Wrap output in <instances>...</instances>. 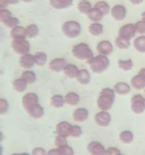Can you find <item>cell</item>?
Listing matches in <instances>:
<instances>
[{"instance_id":"obj_24","label":"cell","mask_w":145,"mask_h":155,"mask_svg":"<svg viewBox=\"0 0 145 155\" xmlns=\"http://www.w3.org/2000/svg\"><path fill=\"white\" fill-rule=\"evenodd\" d=\"M133 47L137 52L145 54V35H137L133 40Z\"/></svg>"},{"instance_id":"obj_43","label":"cell","mask_w":145,"mask_h":155,"mask_svg":"<svg viewBox=\"0 0 145 155\" xmlns=\"http://www.w3.org/2000/svg\"><path fill=\"white\" fill-rule=\"evenodd\" d=\"M59 151L62 155H75V150L71 145H65V147L59 148Z\"/></svg>"},{"instance_id":"obj_37","label":"cell","mask_w":145,"mask_h":155,"mask_svg":"<svg viewBox=\"0 0 145 155\" xmlns=\"http://www.w3.org/2000/svg\"><path fill=\"white\" fill-rule=\"evenodd\" d=\"M25 31H27V38H35L40 33V28L37 24H28L25 27Z\"/></svg>"},{"instance_id":"obj_22","label":"cell","mask_w":145,"mask_h":155,"mask_svg":"<svg viewBox=\"0 0 145 155\" xmlns=\"http://www.w3.org/2000/svg\"><path fill=\"white\" fill-rule=\"evenodd\" d=\"M73 4V0H49V6L55 10H64Z\"/></svg>"},{"instance_id":"obj_48","label":"cell","mask_w":145,"mask_h":155,"mask_svg":"<svg viewBox=\"0 0 145 155\" xmlns=\"http://www.w3.org/2000/svg\"><path fill=\"white\" fill-rule=\"evenodd\" d=\"M131 4H134V6H140V4H142V2L144 0H128Z\"/></svg>"},{"instance_id":"obj_49","label":"cell","mask_w":145,"mask_h":155,"mask_svg":"<svg viewBox=\"0 0 145 155\" xmlns=\"http://www.w3.org/2000/svg\"><path fill=\"white\" fill-rule=\"evenodd\" d=\"M0 6H2V7H7L8 6L7 0H0Z\"/></svg>"},{"instance_id":"obj_53","label":"cell","mask_w":145,"mask_h":155,"mask_svg":"<svg viewBox=\"0 0 145 155\" xmlns=\"http://www.w3.org/2000/svg\"><path fill=\"white\" fill-rule=\"evenodd\" d=\"M3 138H4V135H3V133L0 131V144H2V141H3Z\"/></svg>"},{"instance_id":"obj_1","label":"cell","mask_w":145,"mask_h":155,"mask_svg":"<svg viewBox=\"0 0 145 155\" xmlns=\"http://www.w3.org/2000/svg\"><path fill=\"white\" fill-rule=\"evenodd\" d=\"M116 92H114L113 87H104V89L100 90L99 93V97H97V109L100 111H109L114 104V100H116Z\"/></svg>"},{"instance_id":"obj_7","label":"cell","mask_w":145,"mask_h":155,"mask_svg":"<svg viewBox=\"0 0 145 155\" xmlns=\"http://www.w3.org/2000/svg\"><path fill=\"white\" fill-rule=\"evenodd\" d=\"M118 35L133 41L134 38L137 37V30H135V25H134L133 23H127V24L121 25L120 30H118Z\"/></svg>"},{"instance_id":"obj_12","label":"cell","mask_w":145,"mask_h":155,"mask_svg":"<svg viewBox=\"0 0 145 155\" xmlns=\"http://www.w3.org/2000/svg\"><path fill=\"white\" fill-rule=\"evenodd\" d=\"M37 103H40V97H38V94L34 93V92H27V93H24L23 99H21V104L24 107V110L27 107L32 106V104H37Z\"/></svg>"},{"instance_id":"obj_54","label":"cell","mask_w":145,"mask_h":155,"mask_svg":"<svg viewBox=\"0 0 145 155\" xmlns=\"http://www.w3.org/2000/svg\"><path fill=\"white\" fill-rule=\"evenodd\" d=\"M20 2H23V3H31L32 0H20Z\"/></svg>"},{"instance_id":"obj_8","label":"cell","mask_w":145,"mask_h":155,"mask_svg":"<svg viewBox=\"0 0 145 155\" xmlns=\"http://www.w3.org/2000/svg\"><path fill=\"white\" fill-rule=\"evenodd\" d=\"M110 14L113 17L116 21H123L125 20V17H127V7H125L124 4H114L111 10H110Z\"/></svg>"},{"instance_id":"obj_28","label":"cell","mask_w":145,"mask_h":155,"mask_svg":"<svg viewBox=\"0 0 145 155\" xmlns=\"http://www.w3.org/2000/svg\"><path fill=\"white\" fill-rule=\"evenodd\" d=\"M77 72H79V68L75 64H66V66H65V69H64V74L69 79H76Z\"/></svg>"},{"instance_id":"obj_52","label":"cell","mask_w":145,"mask_h":155,"mask_svg":"<svg viewBox=\"0 0 145 155\" xmlns=\"http://www.w3.org/2000/svg\"><path fill=\"white\" fill-rule=\"evenodd\" d=\"M10 155H31L28 152H16V154H10Z\"/></svg>"},{"instance_id":"obj_30","label":"cell","mask_w":145,"mask_h":155,"mask_svg":"<svg viewBox=\"0 0 145 155\" xmlns=\"http://www.w3.org/2000/svg\"><path fill=\"white\" fill-rule=\"evenodd\" d=\"M20 78H23L28 85H32V83L37 82V74L32 69H23V74H21Z\"/></svg>"},{"instance_id":"obj_44","label":"cell","mask_w":145,"mask_h":155,"mask_svg":"<svg viewBox=\"0 0 145 155\" xmlns=\"http://www.w3.org/2000/svg\"><path fill=\"white\" fill-rule=\"evenodd\" d=\"M120 154V150L117 147H109V148H106V152L104 155H118Z\"/></svg>"},{"instance_id":"obj_38","label":"cell","mask_w":145,"mask_h":155,"mask_svg":"<svg viewBox=\"0 0 145 155\" xmlns=\"http://www.w3.org/2000/svg\"><path fill=\"white\" fill-rule=\"evenodd\" d=\"M103 17L104 16H103V14H101V13L99 12L97 8H94V7H93L92 10L89 12V14H87V18L92 21V23H94V21H100Z\"/></svg>"},{"instance_id":"obj_26","label":"cell","mask_w":145,"mask_h":155,"mask_svg":"<svg viewBox=\"0 0 145 155\" xmlns=\"http://www.w3.org/2000/svg\"><path fill=\"white\" fill-rule=\"evenodd\" d=\"M65 102H66V104H69V106H76V104H79V102H81V96H79V93H76V92H68V93L65 94Z\"/></svg>"},{"instance_id":"obj_31","label":"cell","mask_w":145,"mask_h":155,"mask_svg":"<svg viewBox=\"0 0 145 155\" xmlns=\"http://www.w3.org/2000/svg\"><path fill=\"white\" fill-rule=\"evenodd\" d=\"M66 104V102H65V96H62V94H54L52 97H51V106L54 107V109H62V107Z\"/></svg>"},{"instance_id":"obj_29","label":"cell","mask_w":145,"mask_h":155,"mask_svg":"<svg viewBox=\"0 0 145 155\" xmlns=\"http://www.w3.org/2000/svg\"><path fill=\"white\" fill-rule=\"evenodd\" d=\"M27 86H28V83H27L23 78H17V79L13 81V89L16 90V92L24 93L25 90H27Z\"/></svg>"},{"instance_id":"obj_56","label":"cell","mask_w":145,"mask_h":155,"mask_svg":"<svg viewBox=\"0 0 145 155\" xmlns=\"http://www.w3.org/2000/svg\"><path fill=\"white\" fill-rule=\"evenodd\" d=\"M4 8H6V7H2V6H0V16H2V13H3Z\"/></svg>"},{"instance_id":"obj_18","label":"cell","mask_w":145,"mask_h":155,"mask_svg":"<svg viewBox=\"0 0 145 155\" xmlns=\"http://www.w3.org/2000/svg\"><path fill=\"white\" fill-rule=\"evenodd\" d=\"M72 117L76 123H83L89 118V110L86 107H79V109H76V110L73 111Z\"/></svg>"},{"instance_id":"obj_27","label":"cell","mask_w":145,"mask_h":155,"mask_svg":"<svg viewBox=\"0 0 145 155\" xmlns=\"http://www.w3.org/2000/svg\"><path fill=\"white\" fill-rule=\"evenodd\" d=\"M93 7L97 8V10H99V12H100L103 16H107V14H110V10H111V6H110L107 2H104V0H99V2H96Z\"/></svg>"},{"instance_id":"obj_5","label":"cell","mask_w":145,"mask_h":155,"mask_svg":"<svg viewBox=\"0 0 145 155\" xmlns=\"http://www.w3.org/2000/svg\"><path fill=\"white\" fill-rule=\"evenodd\" d=\"M131 110L135 114H142L145 111V97L141 93H135L131 96Z\"/></svg>"},{"instance_id":"obj_2","label":"cell","mask_w":145,"mask_h":155,"mask_svg":"<svg viewBox=\"0 0 145 155\" xmlns=\"http://www.w3.org/2000/svg\"><path fill=\"white\" fill-rule=\"evenodd\" d=\"M87 62L89 68L92 69L93 74H103L109 69L110 66V59L106 55H93Z\"/></svg>"},{"instance_id":"obj_57","label":"cell","mask_w":145,"mask_h":155,"mask_svg":"<svg viewBox=\"0 0 145 155\" xmlns=\"http://www.w3.org/2000/svg\"><path fill=\"white\" fill-rule=\"evenodd\" d=\"M141 18H142V20H145V12H142V14H141Z\"/></svg>"},{"instance_id":"obj_6","label":"cell","mask_w":145,"mask_h":155,"mask_svg":"<svg viewBox=\"0 0 145 155\" xmlns=\"http://www.w3.org/2000/svg\"><path fill=\"white\" fill-rule=\"evenodd\" d=\"M12 48H13V51L16 54H18V55H25V54H30L31 45H30L27 38H24V40H13Z\"/></svg>"},{"instance_id":"obj_58","label":"cell","mask_w":145,"mask_h":155,"mask_svg":"<svg viewBox=\"0 0 145 155\" xmlns=\"http://www.w3.org/2000/svg\"><path fill=\"white\" fill-rule=\"evenodd\" d=\"M118 155H124V154H121V152H120V154H118Z\"/></svg>"},{"instance_id":"obj_14","label":"cell","mask_w":145,"mask_h":155,"mask_svg":"<svg viewBox=\"0 0 145 155\" xmlns=\"http://www.w3.org/2000/svg\"><path fill=\"white\" fill-rule=\"evenodd\" d=\"M66 59L65 58H54V59H51L48 64L49 69L52 71V72H64L65 66H66Z\"/></svg>"},{"instance_id":"obj_19","label":"cell","mask_w":145,"mask_h":155,"mask_svg":"<svg viewBox=\"0 0 145 155\" xmlns=\"http://www.w3.org/2000/svg\"><path fill=\"white\" fill-rule=\"evenodd\" d=\"M130 85H131V87H133V89L137 90V92H140V90H144L145 89V79L140 74H137V75H134V76L131 78Z\"/></svg>"},{"instance_id":"obj_4","label":"cell","mask_w":145,"mask_h":155,"mask_svg":"<svg viewBox=\"0 0 145 155\" xmlns=\"http://www.w3.org/2000/svg\"><path fill=\"white\" fill-rule=\"evenodd\" d=\"M61 30H62L65 37H68V38H76L82 34V25L76 20L65 21L64 24H62V27H61Z\"/></svg>"},{"instance_id":"obj_45","label":"cell","mask_w":145,"mask_h":155,"mask_svg":"<svg viewBox=\"0 0 145 155\" xmlns=\"http://www.w3.org/2000/svg\"><path fill=\"white\" fill-rule=\"evenodd\" d=\"M12 16H13V14H12V12H10V10H8V8L6 7V8H4V10H3V13H2V16H0V21L3 23L4 20H7L8 17H12Z\"/></svg>"},{"instance_id":"obj_59","label":"cell","mask_w":145,"mask_h":155,"mask_svg":"<svg viewBox=\"0 0 145 155\" xmlns=\"http://www.w3.org/2000/svg\"><path fill=\"white\" fill-rule=\"evenodd\" d=\"M144 94H145V89H144Z\"/></svg>"},{"instance_id":"obj_60","label":"cell","mask_w":145,"mask_h":155,"mask_svg":"<svg viewBox=\"0 0 145 155\" xmlns=\"http://www.w3.org/2000/svg\"><path fill=\"white\" fill-rule=\"evenodd\" d=\"M144 97H145V94H144Z\"/></svg>"},{"instance_id":"obj_33","label":"cell","mask_w":145,"mask_h":155,"mask_svg":"<svg viewBox=\"0 0 145 155\" xmlns=\"http://www.w3.org/2000/svg\"><path fill=\"white\" fill-rule=\"evenodd\" d=\"M117 66H118L121 71H124V72H130V71L134 68V61L133 59H118Z\"/></svg>"},{"instance_id":"obj_10","label":"cell","mask_w":145,"mask_h":155,"mask_svg":"<svg viewBox=\"0 0 145 155\" xmlns=\"http://www.w3.org/2000/svg\"><path fill=\"white\" fill-rule=\"evenodd\" d=\"M94 123L99 127H107L111 123V114L109 111H97L94 114Z\"/></svg>"},{"instance_id":"obj_36","label":"cell","mask_w":145,"mask_h":155,"mask_svg":"<svg viewBox=\"0 0 145 155\" xmlns=\"http://www.w3.org/2000/svg\"><path fill=\"white\" fill-rule=\"evenodd\" d=\"M2 24L4 25V27H7V28H14V27H17V25H20V20L17 18L16 16H12V17H8L7 20H4Z\"/></svg>"},{"instance_id":"obj_9","label":"cell","mask_w":145,"mask_h":155,"mask_svg":"<svg viewBox=\"0 0 145 155\" xmlns=\"http://www.w3.org/2000/svg\"><path fill=\"white\" fill-rule=\"evenodd\" d=\"M96 51L99 55H110V54L114 51V44L111 41L109 40H103V41H99L96 45Z\"/></svg>"},{"instance_id":"obj_23","label":"cell","mask_w":145,"mask_h":155,"mask_svg":"<svg viewBox=\"0 0 145 155\" xmlns=\"http://www.w3.org/2000/svg\"><path fill=\"white\" fill-rule=\"evenodd\" d=\"M71 127H72V124H69L68 121H61V123H58V126H57V135L69 137Z\"/></svg>"},{"instance_id":"obj_17","label":"cell","mask_w":145,"mask_h":155,"mask_svg":"<svg viewBox=\"0 0 145 155\" xmlns=\"http://www.w3.org/2000/svg\"><path fill=\"white\" fill-rule=\"evenodd\" d=\"M87 31L93 37H99V35H101V34L104 33V25L101 24L100 21H94V23H90V24H89Z\"/></svg>"},{"instance_id":"obj_11","label":"cell","mask_w":145,"mask_h":155,"mask_svg":"<svg viewBox=\"0 0 145 155\" xmlns=\"http://www.w3.org/2000/svg\"><path fill=\"white\" fill-rule=\"evenodd\" d=\"M25 111H27V114H28L31 118H34V120H38V118L44 117V113H45L44 107L41 106L40 103H37V104H32V106L27 107Z\"/></svg>"},{"instance_id":"obj_55","label":"cell","mask_w":145,"mask_h":155,"mask_svg":"<svg viewBox=\"0 0 145 155\" xmlns=\"http://www.w3.org/2000/svg\"><path fill=\"white\" fill-rule=\"evenodd\" d=\"M0 155H3V145H0Z\"/></svg>"},{"instance_id":"obj_42","label":"cell","mask_w":145,"mask_h":155,"mask_svg":"<svg viewBox=\"0 0 145 155\" xmlns=\"http://www.w3.org/2000/svg\"><path fill=\"white\" fill-rule=\"evenodd\" d=\"M8 107H10V104H8L7 100L6 99H0V114H6L8 111Z\"/></svg>"},{"instance_id":"obj_50","label":"cell","mask_w":145,"mask_h":155,"mask_svg":"<svg viewBox=\"0 0 145 155\" xmlns=\"http://www.w3.org/2000/svg\"><path fill=\"white\" fill-rule=\"evenodd\" d=\"M7 3H8V6H10V4H13V6H14V4L20 3V0H7Z\"/></svg>"},{"instance_id":"obj_40","label":"cell","mask_w":145,"mask_h":155,"mask_svg":"<svg viewBox=\"0 0 145 155\" xmlns=\"http://www.w3.org/2000/svg\"><path fill=\"white\" fill-rule=\"evenodd\" d=\"M54 144H55V148H62L65 147V145H68V137H62V135H57L55 137V141H54Z\"/></svg>"},{"instance_id":"obj_51","label":"cell","mask_w":145,"mask_h":155,"mask_svg":"<svg viewBox=\"0 0 145 155\" xmlns=\"http://www.w3.org/2000/svg\"><path fill=\"white\" fill-rule=\"evenodd\" d=\"M138 74H140V75H141V76L145 79V66H144V68H141V69H140V72H138Z\"/></svg>"},{"instance_id":"obj_21","label":"cell","mask_w":145,"mask_h":155,"mask_svg":"<svg viewBox=\"0 0 145 155\" xmlns=\"http://www.w3.org/2000/svg\"><path fill=\"white\" fill-rule=\"evenodd\" d=\"M10 37H12V40H24V38H27V31H25V27L17 25V27L12 28V30H10Z\"/></svg>"},{"instance_id":"obj_35","label":"cell","mask_w":145,"mask_h":155,"mask_svg":"<svg viewBox=\"0 0 145 155\" xmlns=\"http://www.w3.org/2000/svg\"><path fill=\"white\" fill-rule=\"evenodd\" d=\"M34 59H35V65L44 66L47 64V61H48V55L45 52H42V51H40V52L34 54Z\"/></svg>"},{"instance_id":"obj_39","label":"cell","mask_w":145,"mask_h":155,"mask_svg":"<svg viewBox=\"0 0 145 155\" xmlns=\"http://www.w3.org/2000/svg\"><path fill=\"white\" fill-rule=\"evenodd\" d=\"M83 134V130H82V127L79 124H72L71 127V133H69V137H72V138H77V137H81Z\"/></svg>"},{"instance_id":"obj_34","label":"cell","mask_w":145,"mask_h":155,"mask_svg":"<svg viewBox=\"0 0 145 155\" xmlns=\"http://www.w3.org/2000/svg\"><path fill=\"white\" fill-rule=\"evenodd\" d=\"M120 141L123 144H131L134 141V134L133 131L130 130H124L120 133Z\"/></svg>"},{"instance_id":"obj_20","label":"cell","mask_w":145,"mask_h":155,"mask_svg":"<svg viewBox=\"0 0 145 155\" xmlns=\"http://www.w3.org/2000/svg\"><path fill=\"white\" fill-rule=\"evenodd\" d=\"M90 79H92V76H90V71L89 69H85V68H82V69H79V72H77L76 75V82L79 83V85H87L89 82H90Z\"/></svg>"},{"instance_id":"obj_3","label":"cell","mask_w":145,"mask_h":155,"mask_svg":"<svg viewBox=\"0 0 145 155\" xmlns=\"http://www.w3.org/2000/svg\"><path fill=\"white\" fill-rule=\"evenodd\" d=\"M72 55L73 58H76L79 61H89L90 58L94 55L93 54V49L89 47L87 42H79V44H75L72 47Z\"/></svg>"},{"instance_id":"obj_16","label":"cell","mask_w":145,"mask_h":155,"mask_svg":"<svg viewBox=\"0 0 145 155\" xmlns=\"http://www.w3.org/2000/svg\"><path fill=\"white\" fill-rule=\"evenodd\" d=\"M114 92H116V94H118V96H125V94H128L130 92H131V85L130 83H127V82H117L116 85H114Z\"/></svg>"},{"instance_id":"obj_47","label":"cell","mask_w":145,"mask_h":155,"mask_svg":"<svg viewBox=\"0 0 145 155\" xmlns=\"http://www.w3.org/2000/svg\"><path fill=\"white\" fill-rule=\"evenodd\" d=\"M47 155H62V154H61V151L58 148H52V150L47 151Z\"/></svg>"},{"instance_id":"obj_15","label":"cell","mask_w":145,"mask_h":155,"mask_svg":"<svg viewBox=\"0 0 145 155\" xmlns=\"http://www.w3.org/2000/svg\"><path fill=\"white\" fill-rule=\"evenodd\" d=\"M87 152L90 155H104L106 147L100 141H92L87 144Z\"/></svg>"},{"instance_id":"obj_46","label":"cell","mask_w":145,"mask_h":155,"mask_svg":"<svg viewBox=\"0 0 145 155\" xmlns=\"http://www.w3.org/2000/svg\"><path fill=\"white\" fill-rule=\"evenodd\" d=\"M31 155H47V151H45L42 147H37V148L32 150Z\"/></svg>"},{"instance_id":"obj_13","label":"cell","mask_w":145,"mask_h":155,"mask_svg":"<svg viewBox=\"0 0 145 155\" xmlns=\"http://www.w3.org/2000/svg\"><path fill=\"white\" fill-rule=\"evenodd\" d=\"M18 64L23 69H32V66H35V59H34V54H25L20 55Z\"/></svg>"},{"instance_id":"obj_25","label":"cell","mask_w":145,"mask_h":155,"mask_svg":"<svg viewBox=\"0 0 145 155\" xmlns=\"http://www.w3.org/2000/svg\"><path fill=\"white\" fill-rule=\"evenodd\" d=\"M131 45H133L131 40H127V38L120 37V35H117L116 40H114V47L118 49H128Z\"/></svg>"},{"instance_id":"obj_32","label":"cell","mask_w":145,"mask_h":155,"mask_svg":"<svg viewBox=\"0 0 145 155\" xmlns=\"http://www.w3.org/2000/svg\"><path fill=\"white\" fill-rule=\"evenodd\" d=\"M92 8H93V6L89 0H79V3H77V12L81 13V14L87 16L89 12H90Z\"/></svg>"},{"instance_id":"obj_41","label":"cell","mask_w":145,"mask_h":155,"mask_svg":"<svg viewBox=\"0 0 145 155\" xmlns=\"http://www.w3.org/2000/svg\"><path fill=\"white\" fill-rule=\"evenodd\" d=\"M135 30H137V35H145V20H138L134 23Z\"/></svg>"}]
</instances>
